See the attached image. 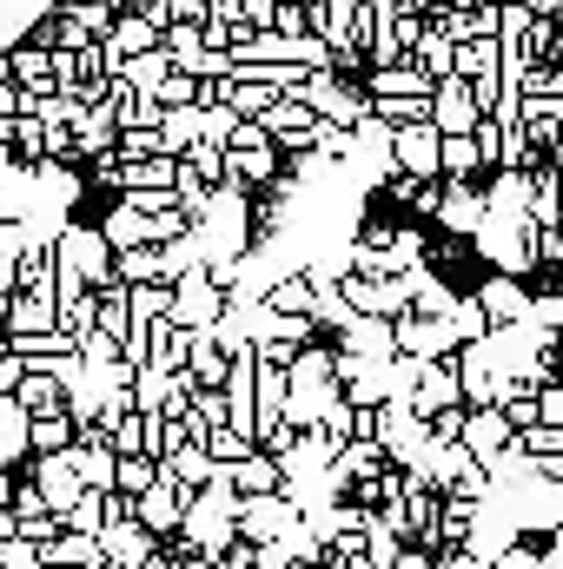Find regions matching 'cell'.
I'll list each match as a JSON object with an SVG mask.
<instances>
[{"instance_id":"603a6c76","label":"cell","mask_w":563,"mask_h":569,"mask_svg":"<svg viewBox=\"0 0 563 569\" xmlns=\"http://www.w3.org/2000/svg\"><path fill=\"white\" fill-rule=\"evenodd\" d=\"M392 569H437V563H431V557H418V550H405V557H398Z\"/></svg>"},{"instance_id":"8992f818","label":"cell","mask_w":563,"mask_h":569,"mask_svg":"<svg viewBox=\"0 0 563 569\" xmlns=\"http://www.w3.org/2000/svg\"><path fill=\"white\" fill-rule=\"evenodd\" d=\"M392 159H398V172H412V179H437V172H444V166H437V127H431V120L392 127Z\"/></svg>"},{"instance_id":"e0dca14e","label":"cell","mask_w":563,"mask_h":569,"mask_svg":"<svg viewBox=\"0 0 563 569\" xmlns=\"http://www.w3.org/2000/svg\"><path fill=\"white\" fill-rule=\"evenodd\" d=\"M497 53H504V40H497V33H484V40H457V67H451V73H464V80L497 73Z\"/></svg>"},{"instance_id":"52a82bcc","label":"cell","mask_w":563,"mask_h":569,"mask_svg":"<svg viewBox=\"0 0 563 569\" xmlns=\"http://www.w3.org/2000/svg\"><path fill=\"white\" fill-rule=\"evenodd\" d=\"M134 517H140L152 537H172V530H179V517H186V490L159 470V483H146L140 497H134Z\"/></svg>"},{"instance_id":"7c38bea8","label":"cell","mask_w":563,"mask_h":569,"mask_svg":"<svg viewBox=\"0 0 563 569\" xmlns=\"http://www.w3.org/2000/svg\"><path fill=\"white\" fill-rule=\"evenodd\" d=\"M279 477H285V463H279V450H246L239 463H233V490L246 497H259V490H279Z\"/></svg>"},{"instance_id":"7402d4cb","label":"cell","mask_w":563,"mask_h":569,"mask_svg":"<svg viewBox=\"0 0 563 569\" xmlns=\"http://www.w3.org/2000/svg\"><path fill=\"white\" fill-rule=\"evenodd\" d=\"M437 569H491L484 563V557H477V550H471V543H464V550H457V557H444V563Z\"/></svg>"},{"instance_id":"30bf717a","label":"cell","mask_w":563,"mask_h":569,"mask_svg":"<svg viewBox=\"0 0 563 569\" xmlns=\"http://www.w3.org/2000/svg\"><path fill=\"white\" fill-rule=\"evenodd\" d=\"M405 398H412V411H424V418H437V411H451V405L464 398V385H457L451 371H437V358H431V365L418 371V385H412Z\"/></svg>"},{"instance_id":"d6986e66","label":"cell","mask_w":563,"mask_h":569,"mask_svg":"<svg viewBox=\"0 0 563 569\" xmlns=\"http://www.w3.org/2000/svg\"><path fill=\"white\" fill-rule=\"evenodd\" d=\"M444 318H451V331H457L464 345L491 331V311H484V298H457V291H451V305H444Z\"/></svg>"},{"instance_id":"277c9868","label":"cell","mask_w":563,"mask_h":569,"mask_svg":"<svg viewBox=\"0 0 563 569\" xmlns=\"http://www.w3.org/2000/svg\"><path fill=\"white\" fill-rule=\"evenodd\" d=\"M392 338H398V351H405V358H424V365H431V358H451V351L464 345V338L451 331V318H444V311H431V318H412V311H405V318L392 325Z\"/></svg>"},{"instance_id":"5b68a950","label":"cell","mask_w":563,"mask_h":569,"mask_svg":"<svg viewBox=\"0 0 563 569\" xmlns=\"http://www.w3.org/2000/svg\"><path fill=\"white\" fill-rule=\"evenodd\" d=\"M100 550H107V563H127V569H146L159 557V537L146 530L140 517L127 523V517H107V530H100Z\"/></svg>"},{"instance_id":"ffe728a7","label":"cell","mask_w":563,"mask_h":569,"mask_svg":"<svg viewBox=\"0 0 563 569\" xmlns=\"http://www.w3.org/2000/svg\"><path fill=\"white\" fill-rule=\"evenodd\" d=\"M27 443L47 457V450H67L73 443V411H47V418H33L27 425Z\"/></svg>"},{"instance_id":"44dd1931","label":"cell","mask_w":563,"mask_h":569,"mask_svg":"<svg viewBox=\"0 0 563 569\" xmlns=\"http://www.w3.org/2000/svg\"><path fill=\"white\" fill-rule=\"evenodd\" d=\"M152 93H159V107H199V73H166Z\"/></svg>"},{"instance_id":"ba28073f","label":"cell","mask_w":563,"mask_h":569,"mask_svg":"<svg viewBox=\"0 0 563 569\" xmlns=\"http://www.w3.org/2000/svg\"><path fill=\"white\" fill-rule=\"evenodd\" d=\"M33 490L47 497V510H73V497H80L87 483H80V470H73V457H67V450H47V463H40Z\"/></svg>"},{"instance_id":"4fadbf2b","label":"cell","mask_w":563,"mask_h":569,"mask_svg":"<svg viewBox=\"0 0 563 569\" xmlns=\"http://www.w3.org/2000/svg\"><path fill=\"white\" fill-rule=\"evenodd\" d=\"M477 298H484L491 318H531V291H524L517 272H497L491 284H477Z\"/></svg>"},{"instance_id":"2e32d148","label":"cell","mask_w":563,"mask_h":569,"mask_svg":"<svg viewBox=\"0 0 563 569\" xmlns=\"http://www.w3.org/2000/svg\"><path fill=\"white\" fill-rule=\"evenodd\" d=\"M437 166H444L451 179H471V172L484 166V146H477V133H437Z\"/></svg>"},{"instance_id":"8fae6325","label":"cell","mask_w":563,"mask_h":569,"mask_svg":"<svg viewBox=\"0 0 563 569\" xmlns=\"http://www.w3.org/2000/svg\"><path fill=\"white\" fill-rule=\"evenodd\" d=\"M20 405H27V418H47V411H67V385L47 371V365H27V378H20V391H13Z\"/></svg>"},{"instance_id":"5bb4252c","label":"cell","mask_w":563,"mask_h":569,"mask_svg":"<svg viewBox=\"0 0 563 569\" xmlns=\"http://www.w3.org/2000/svg\"><path fill=\"white\" fill-rule=\"evenodd\" d=\"M437 219H444V226H457V232H477V226H484V199H477L471 186H457V179H451V186L437 192Z\"/></svg>"},{"instance_id":"ac0fdd59","label":"cell","mask_w":563,"mask_h":569,"mask_svg":"<svg viewBox=\"0 0 563 569\" xmlns=\"http://www.w3.org/2000/svg\"><path fill=\"white\" fill-rule=\"evenodd\" d=\"M146 483H159V457L152 450H120V470H113V490L140 497Z\"/></svg>"},{"instance_id":"cb8c5ba5","label":"cell","mask_w":563,"mask_h":569,"mask_svg":"<svg viewBox=\"0 0 563 569\" xmlns=\"http://www.w3.org/2000/svg\"><path fill=\"white\" fill-rule=\"evenodd\" d=\"M100 569H127V563H100Z\"/></svg>"},{"instance_id":"9a60e30c","label":"cell","mask_w":563,"mask_h":569,"mask_svg":"<svg viewBox=\"0 0 563 569\" xmlns=\"http://www.w3.org/2000/svg\"><path fill=\"white\" fill-rule=\"evenodd\" d=\"M172 67H179V60H172V53H166V40H159V47L134 53V60H120V80H127L134 93H152V87H159V80H166Z\"/></svg>"},{"instance_id":"7a4b0ae2","label":"cell","mask_w":563,"mask_h":569,"mask_svg":"<svg viewBox=\"0 0 563 569\" xmlns=\"http://www.w3.org/2000/svg\"><path fill=\"white\" fill-rule=\"evenodd\" d=\"M233 298H226V284L213 279L206 266H192V272H179L172 279V325H186V331H206V325H219V311H226Z\"/></svg>"},{"instance_id":"3957f363","label":"cell","mask_w":563,"mask_h":569,"mask_svg":"<svg viewBox=\"0 0 563 569\" xmlns=\"http://www.w3.org/2000/svg\"><path fill=\"white\" fill-rule=\"evenodd\" d=\"M477 120H484V107H477L471 80H464V73H444V80L431 87V127H437V133H477Z\"/></svg>"},{"instance_id":"6da1fadb","label":"cell","mask_w":563,"mask_h":569,"mask_svg":"<svg viewBox=\"0 0 563 569\" xmlns=\"http://www.w3.org/2000/svg\"><path fill=\"white\" fill-rule=\"evenodd\" d=\"M80 279L113 284V246H107V232L60 226V239H53V284H60V291H80Z\"/></svg>"},{"instance_id":"9c48e42d","label":"cell","mask_w":563,"mask_h":569,"mask_svg":"<svg viewBox=\"0 0 563 569\" xmlns=\"http://www.w3.org/2000/svg\"><path fill=\"white\" fill-rule=\"evenodd\" d=\"M457 437H464V450H471L477 463H491V457L511 443V418H504L497 405H477V418H464V430H457Z\"/></svg>"}]
</instances>
